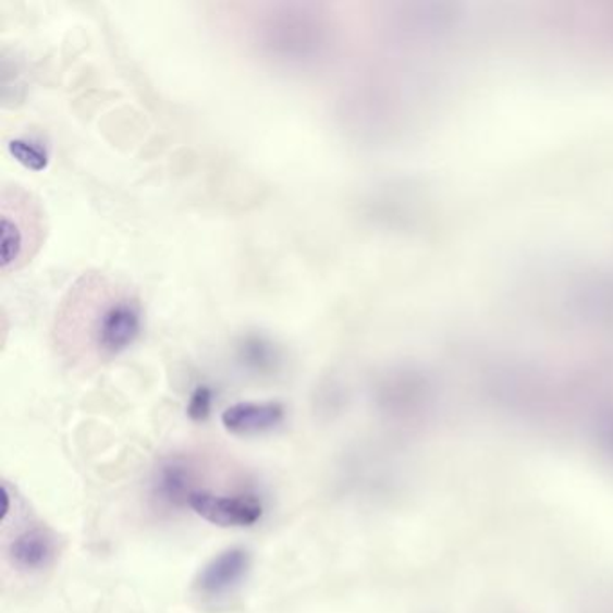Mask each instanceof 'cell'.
Masks as SVG:
<instances>
[{
	"instance_id": "277c9868",
	"label": "cell",
	"mask_w": 613,
	"mask_h": 613,
	"mask_svg": "<svg viewBox=\"0 0 613 613\" xmlns=\"http://www.w3.org/2000/svg\"><path fill=\"white\" fill-rule=\"evenodd\" d=\"M248 563H250V556L245 549L234 547V549L223 551L201 568L200 574L196 577V590L201 596H209V598L229 592L234 585L242 581L243 576L247 573Z\"/></svg>"
},
{
	"instance_id": "9c48e42d",
	"label": "cell",
	"mask_w": 613,
	"mask_h": 613,
	"mask_svg": "<svg viewBox=\"0 0 613 613\" xmlns=\"http://www.w3.org/2000/svg\"><path fill=\"white\" fill-rule=\"evenodd\" d=\"M212 405V392L209 387H198L195 392H193L192 400H189V405H187V414L193 421H204L211 413Z\"/></svg>"
},
{
	"instance_id": "ba28073f",
	"label": "cell",
	"mask_w": 613,
	"mask_h": 613,
	"mask_svg": "<svg viewBox=\"0 0 613 613\" xmlns=\"http://www.w3.org/2000/svg\"><path fill=\"white\" fill-rule=\"evenodd\" d=\"M10 151L21 164L33 171L46 170L49 162V154L46 146H41L40 140L27 139V137L13 139L10 143Z\"/></svg>"
},
{
	"instance_id": "3957f363",
	"label": "cell",
	"mask_w": 613,
	"mask_h": 613,
	"mask_svg": "<svg viewBox=\"0 0 613 613\" xmlns=\"http://www.w3.org/2000/svg\"><path fill=\"white\" fill-rule=\"evenodd\" d=\"M196 515L220 527L254 526L263 507L254 496H222L211 491H193L187 500Z\"/></svg>"
},
{
	"instance_id": "5b68a950",
	"label": "cell",
	"mask_w": 613,
	"mask_h": 613,
	"mask_svg": "<svg viewBox=\"0 0 613 613\" xmlns=\"http://www.w3.org/2000/svg\"><path fill=\"white\" fill-rule=\"evenodd\" d=\"M284 419V407L275 402H242L222 414L225 430L236 436H254L278 427Z\"/></svg>"
},
{
	"instance_id": "8992f818",
	"label": "cell",
	"mask_w": 613,
	"mask_h": 613,
	"mask_svg": "<svg viewBox=\"0 0 613 613\" xmlns=\"http://www.w3.org/2000/svg\"><path fill=\"white\" fill-rule=\"evenodd\" d=\"M11 556L16 565L27 571L46 567L52 556V543L41 531H27L11 545Z\"/></svg>"
},
{
	"instance_id": "6da1fadb",
	"label": "cell",
	"mask_w": 613,
	"mask_h": 613,
	"mask_svg": "<svg viewBox=\"0 0 613 613\" xmlns=\"http://www.w3.org/2000/svg\"><path fill=\"white\" fill-rule=\"evenodd\" d=\"M143 331L139 299L128 289L101 275H85L74 284L57 315L54 335L87 344L101 358L128 350Z\"/></svg>"
},
{
	"instance_id": "52a82bcc",
	"label": "cell",
	"mask_w": 613,
	"mask_h": 613,
	"mask_svg": "<svg viewBox=\"0 0 613 613\" xmlns=\"http://www.w3.org/2000/svg\"><path fill=\"white\" fill-rule=\"evenodd\" d=\"M157 493L160 499L168 500L170 504L187 502L193 491L189 490V471L182 464H168L160 469L157 479Z\"/></svg>"
},
{
	"instance_id": "7a4b0ae2",
	"label": "cell",
	"mask_w": 613,
	"mask_h": 613,
	"mask_svg": "<svg viewBox=\"0 0 613 613\" xmlns=\"http://www.w3.org/2000/svg\"><path fill=\"white\" fill-rule=\"evenodd\" d=\"M41 242V214L26 193L15 192V200L2 195V270L21 269L32 261Z\"/></svg>"
}]
</instances>
